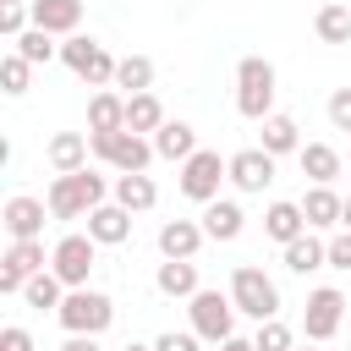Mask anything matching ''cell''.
Wrapping results in <instances>:
<instances>
[{"instance_id":"obj_1","label":"cell","mask_w":351,"mask_h":351,"mask_svg":"<svg viewBox=\"0 0 351 351\" xmlns=\"http://www.w3.org/2000/svg\"><path fill=\"white\" fill-rule=\"evenodd\" d=\"M104 192H110V186H104V176L82 165V170H71V176H55L44 203H49V214H55V219H82V214H93V208L104 203Z\"/></svg>"},{"instance_id":"obj_2","label":"cell","mask_w":351,"mask_h":351,"mask_svg":"<svg viewBox=\"0 0 351 351\" xmlns=\"http://www.w3.org/2000/svg\"><path fill=\"white\" fill-rule=\"evenodd\" d=\"M280 77H274V66L263 60V55H247L241 66H236V110L247 115V121H269L274 115V88Z\"/></svg>"},{"instance_id":"obj_3","label":"cell","mask_w":351,"mask_h":351,"mask_svg":"<svg viewBox=\"0 0 351 351\" xmlns=\"http://www.w3.org/2000/svg\"><path fill=\"white\" fill-rule=\"evenodd\" d=\"M230 302H236V313H247V318H280V285L258 269V263H236V274H230Z\"/></svg>"},{"instance_id":"obj_4","label":"cell","mask_w":351,"mask_h":351,"mask_svg":"<svg viewBox=\"0 0 351 351\" xmlns=\"http://www.w3.org/2000/svg\"><path fill=\"white\" fill-rule=\"evenodd\" d=\"M55 318L66 324V335H104V329L115 324V302H110L104 291L77 285V291H66V302L55 307Z\"/></svg>"},{"instance_id":"obj_5","label":"cell","mask_w":351,"mask_h":351,"mask_svg":"<svg viewBox=\"0 0 351 351\" xmlns=\"http://www.w3.org/2000/svg\"><path fill=\"white\" fill-rule=\"evenodd\" d=\"M88 143H93V154L110 165V170H121V176H137V170H148V159L159 154L143 132H88Z\"/></svg>"},{"instance_id":"obj_6","label":"cell","mask_w":351,"mask_h":351,"mask_svg":"<svg viewBox=\"0 0 351 351\" xmlns=\"http://www.w3.org/2000/svg\"><path fill=\"white\" fill-rule=\"evenodd\" d=\"M60 60H66V66H71V71H77L88 88H110V82H115V66H121V60H115L104 44H93L88 33H66Z\"/></svg>"},{"instance_id":"obj_7","label":"cell","mask_w":351,"mask_h":351,"mask_svg":"<svg viewBox=\"0 0 351 351\" xmlns=\"http://www.w3.org/2000/svg\"><path fill=\"white\" fill-rule=\"evenodd\" d=\"M225 176H230V159H219L214 148H197L192 159H181V192L192 203H214Z\"/></svg>"},{"instance_id":"obj_8","label":"cell","mask_w":351,"mask_h":351,"mask_svg":"<svg viewBox=\"0 0 351 351\" xmlns=\"http://www.w3.org/2000/svg\"><path fill=\"white\" fill-rule=\"evenodd\" d=\"M186 313H192L197 340H214V346H219V340H230V335H236V302H230L225 291H197Z\"/></svg>"},{"instance_id":"obj_9","label":"cell","mask_w":351,"mask_h":351,"mask_svg":"<svg viewBox=\"0 0 351 351\" xmlns=\"http://www.w3.org/2000/svg\"><path fill=\"white\" fill-rule=\"evenodd\" d=\"M93 258H99V241L93 236H60L55 241V252H49V269L66 280V291H77V285H88V274H93Z\"/></svg>"},{"instance_id":"obj_10","label":"cell","mask_w":351,"mask_h":351,"mask_svg":"<svg viewBox=\"0 0 351 351\" xmlns=\"http://www.w3.org/2000/svg\"><path fill=\"white\" fill-rule=\"evenodd\" d=\"M38 269H44V241H38V236H33V241H11L5 258H0V291H5V296H22V285H27Z\"/></svg>"},{"instance_id":"obj_11","label":"cell","mask_w":351,"mask_h":351,"mask_svg":"<svg viewBox=\"0 0 351 351\" xmlns=\"http://www.w3.org/2000/svg\"><path fill=\"white\" fill-rule=\"evenodd\" d=\"M340 318H346V296H340L335 285H318V291L307 296V307H302V329H307V340H335Z\"/></svg>"},{"instance_id":"obj_12","label":"cell","mask_w":351,"mask_h":351,"mask_svg":"<svg viewBox=\"0 0 351 351\" xmlns=\"http://www.w3.org/2000/svg\"><path fill=\"white\" fill-rule=\"evenodd\" d=\"M44 197H27V192H16V197H5V208H0V225H5V236L11 241H33V236H44Z\"/></svg>"},{"instance_id":"obj_13","label":"cell","mask_w":351,"mask_h":351,"mask_svg":"<svg viewBox=\"0 0 351 351\" xmlns=\"http://www.w3.org/2000/svg\"><path fill=\"white\" fill-rule=\"evenodd\" d=\"M230 181H236L241 192H263V186L274 181V154H269V148H241V154H230Z\"/></svg>"},{"instance_id":"obj_14","label":"cell","mask_w":351,"mask_h":351,"mask_svg":"<svg viewBox=\"0 0 351 351\" xmlns=\"http://www.w3.org/2000/svg\"><path fill=\"white\" fill-rule=\"evenodd\" d=\"M88 236H93L99 247H121V241L132 236V208H121V203H99V208L88 214Z\"/></svg>"},{"instance_id":"obj_15","label":"cell","mask_w":351,"mask_h":351,"mask_svg":"<svg viewBox=\"0 0 351 351\" xmlns=\"http://www.w3.org/2000/svg\"><path fill=\"white\" fill-rule=\"evenodd\" d=\"M208 241V230L197 219H165L159 225V252L165 258H197V247Z\"/></svg>"},{"instance_id":"obj_16","label":"cell","mask_w":351,"mask_h":351,"mask_svg":"<svg viewBox=\"0 0 351 351\" xmlns=\"http://www.w3.org/2000/svg\"><path fill=\"white\" fill-rule=\"evenodd\" d=\"M241 225H247L241 203H230V197L203 203V230H208V241H236V236H241Z\"/></svg>"},{"instance_id":"obj_17","label":"cell","mask_w":351,"mask_h":351,"mask_svg":"<svg viewBox=\"0 0 351 351\" xmlns=\"http://www.w3.org/2000/svg\"><path fill=\"white\" fill-rule=\"evenodd\" d=\"M154 285L165 291V296H181V302H192L203 285H197V263L192 258H165L159 263V274H154Z\"/></svg>"},{"instance_id":"obj_18","label":"cell","mask_w":351,"mask_h":351,"mask_svg":"<svg viewBox=\"0 0 351 351\" xmlns=\"http://www.w3.org/2000/svg\"><path fill=\"white\" fill-rule=\"evenodd\" d=\"M285 269H291V274H313V269H329V241H318L313 230H302L296 241H285Z\"/></svg>"},{"instance_id":"obj_19","label":"cell","mask_w":351,"mask_h":351,"mask_svg":"<svg viewBox=\"0 0 351 351\" xmlns=\"http://www.w3.org/2000/svg\"><path fill=\"white\" fill-rule=\"evenodd\" d=\"M88 137L82 132H55L49 137V165H55V176H71V170H82L88 165Z\"/></svg>"},{"instance_id":"obj_20","label":"cell","mask_w":351,"mask_h":351,"mask_svg":"<svg viewBox=\"0 0 351 351\" xmlns=\"http://www.w3.org/2000/svg\"><path fill=\"white\" fill-rule=\"evenodd\" d=\"M33 22H38L44 33H77L82 0H33Z\"/></svg>"},{"instance_id":"obj_21","label":"cell","mask_w":351,"mask_h":351,"mask_svg":"<svg viewBox=\"0 0 351 351\" xmlns=\"http://www.w3.org/2000/svg\"><path fill=\"white\" fill-rule=\"evenodd\" d=\"M154 148H159V159H192L197 154V132L186 126V121H165L159 132H154Z\"/></svg>"},{"instance_id":"obj_22","label":"cell","mask_w":351,"mask_h":351,"mask_svg":"<svg viewBox=\"0 0 351 351\" xmlns=\"http://www.w3.org/2000/svg\"><path fill=\"white\" fill-rule=\"evenodd\" d=\"M340 208H346V197H340L335 186H318V181H313V192L302 197V214H307V225H313V230L340 225Z\"/></svg>"},{"instance_id":"obj_23","label":"cell","mask_w":351,"mask_h":351,"mask_svg":"<svg viewBox=\"0 0 351 351\" xmlns=\"http://www.w3.org/2000/svg\"><path fill=\"white\" fill-rule=\"evenodd\" d=\"M263 230L285 247V241H296L302 230H313L307 225V214H302V203H269V214H263Z\"/></svg>"},{"instance_id":"obj_24","label":"cell","mask_w":351,"mask_h":351,"mask_svg":"<svg viewBox=\"0 0 351 351\" xmlns=\"http://www.w3.org/2000/svg\"><path fill=\"white\" fill-rule=\"evenodd\" d=\"M115 203L132 208V214H143V208L159 203V186L148 181V170H137V176H115Z\"/></svg>"},{"instance_id":"obj_25","label":"cell","mask_w":351,"mask_h":351,"mask_svg":"<svg viewBox=\"0 0 351 351\" xmlns=\"http://www.w3.org/2000/svg\"><path fill=\"white\" fill-rule=\"evenodd\" d=\"M88 132H126V99H121V93H93V104H88Z\"/></svg>"},{"instance_id":"obj_26","label":"cell","mask_w":351,"mask_h":351,"mask_svg":"<svg viewBox=\"0 0 351 351\" xmlns=\"http://www.w3.org/2000/svg\"><path fill=\"white\" fill-rule=\"evenodd\" d=\"M258 148H269L274 159H280V154H302V126H296L291 115H269V121H263V143H258Z\"/></svg>"},{"instance_id":"obj_27","label":"cell","mask_w":351,"mask_h":351,"mask_svg":"<svg viewBox=\"0 0 351 351\" xmlns=\"http://www.w3.org/2000/svg\"><path fill=\"white\" fill-rule=\"evenodd\" d=\"M296 159H302V176H313L318 186H329V181L340 176V154H335L329 143H302Z\"/></svg>"},{"instance_id":"obj_28","label":"cell","mask_w":351,"mask_h":351,"mask_svg":"<svg viewBox=\"0 0 351 351\" xmlns=\"http://www.w3.org/2000/svg\"><path fill=\"white\" fill-rule=\"evenodd\" d=\"M159 126H165V104L154 99V88L132 93L126 99V132H159Z\"/></svg>"},{"instance_id":"obj_29","label":"cell","mask_w":351,"mask_h":351,"mask_svg":"<svg viewBox=\"0 0 351 351\" xmlns=\"http://www.w3.org/2000/svg\"><path fill=\"white\" fill-rule=\"evenodd\" d=\"M22 302H27V307H60V302H66V280H60L55 269H38V274L22 285Z\"/></svg>"},{"instance_id":"obj_30","label":"cell","mask_w":351,"mask_h":351,"mask_svg":"<svg viewBox=\"0 0 351 351\" xmlns=\"http://www.w3.org/2000/svg\"><path fill=\"white\" fill-rule=\"evenodd\" d=\"M11 44H16V55H22V60H33V66H49V60L60 55V44H55V33H44L38 22H33V27L22 33V38H11Z\"/></svg>"},{"instance_id":"obj_31","label":"cell","mask_w":351,"mask_h":351,"mask_svg":"<svg viewBox=\"0 0 351 351\" xmlns=\"http://www.w3.org/2000/svg\"><path fill=\"white\" fill-rule=\"evenodd\" d=\"M115 88H126V99H132V93H148V88H154V60H148V55H126V60L115 66Z\"/></svg>"},{"instance_id":"obj_32","label":"cell","mask_w":351,"mask_h":351,"mask_svg":"<svg viewBox=\"0 0 351 351\" xmlns=\"http://www.w3.org/2000/svg\"><path fill=\"white\" fill-rule=\"evenodd\" d=\"M313 33H318L324 44H351V11H346V5H318Z\"/></svg>"},{"instance_id":"obj_33","label":"cell","mask_w":351,"mask_h":351,"mask_svg":"<svg viewBox=\"0 0 351 351\" xmlns=\"http://www.w3.org/2000/svg\"><path fill=\"white\" fill-rule=\"evenodd\" d=\"M27 77H33V60H22V55L11 49V55L0 60V88L16 99V93H27Z\"/></svg>"},{"instance_id":"obj_34","label":"cell","mask_w":351,"mask_h":351,"mask_svg":"<svg viewBox=\"0 0 351 351\" xmlns=\"http://www.w3.org/2000/svg\"><path fill=\"white\" fill-rule=\"evenodd\" d=\"M27 27H33V0H5L0 5V33L5 38H22Z\"/></svg>"},{"instance_id":"obj_35","label":"cell","mask_w":351,"mask_h":351,"mask_svg":"<svg viewBox=\"0 0 351 351\" xmlns=\"http://www.w3.org/2000/svg\"><path fill=\"white\" fill-rule=\"evenodd\" d=\"M252 340H258V351H296V335H291V324H280V318H263Z\"/></svg>"},{"instance_id":"obj_36","label":"cell","mask_w":351,"mask_h":351,"mask_svg":"<svg viewBox=\"0 0 351 351\" xmlns=\"http://www.w3.org/2000/svg\"><path fill=\"white\" fill-rule=\"evenodd\" d=\"M154 351H197V329H165L154 340Z\"/></svg>"},{"instance_id":"obj_37","label":"cell","mask_w":351,"mask_h":351,"mask_svg":"<svg viewBox=\"0 0 351 351\" xmlns=\"http://www.w3.org/2000/svg\"><path fill=\"white\" fill-rule=\"evenodd\" d=\"M329 269H346V274H351V230L329 236Z\"/></svg>"},{"instance_id":"obj_38","label":"cell","mask_w":351,"mask_h":351,"mask_svg":"<svg viewBox=\"0 0 351 351\" xmlns=\"http://www.w3.org/2000/svg\"><path fill=\"white\" fill-rule=\"evenodd\" d=\"M329 121H335V132H351V88H340L329 99Z\"/></svg>"},{"instance_id":"obj_39","label":"cell","mask_w":351,"mask_h":351,"mask_svg":"<svg viewBox=\"0 0 351 351\" xmlns=\"http://www.w3.org/2000/svg\"><path fill=\"white\" fill-rule=\"evenodd\" d=\"M0 351H33V335H27L22 324H5V329H0Z\"/></svg>"},{"instance_id":"obj_40","label":"cell","mask_w":351,"mask_h":351,"mask_svg":"<svg viewBox=\"0 0 351 351\" xmlns=\"http://www.w3.org/2000/svg\"><path fill=\"white\" fill-rule=\"evenodd\" d=\"M60 351H104V346H99V335H71Z\"/></svg>"},{"instance_id":"obj_41","label":"cell","mask_w":351,"mask_h":351,"mask_svg":"<svg viewBox=\"0 0 351 351\" xmlns=\"http://www.w3.org/2000/svg\"><path fill=\"white\" fill-rule=\"evenodd\" d=\"M219 351H258V340H241V335H230V340H219Z\"/></svg>"},{"instance_id":"obj_42","label":"cell","mask_w":351,"mask_h":351,"mask_svg":"<svg viewBox=\"0 0 351 351\" xmlns=\"http://www.w3.org/2000/svg\"><path fill=\"white\" fill-rule=\"evenodd\" d=\"M340 230H351V197H346V208H340Z\"/></svg>"},{"instance_id":"obj_43","label":"cell","mask_w":351,"mask_h":351,"mask_svg":"<svg viewBox=\"0 0 351 351\" xmlns=\"http://www.w3.org/2000/svg\"><path fill=\"white\" fill-rule=\"evenodd\" d=\"M126 351H154V346H126Z\"/></svg>"},{"instance_id":"obj_44","label":"cell","mask_w":351,"mask_h":351,"mask_svg":"<svg viewBox=\"0 0 351 351\" xmlns=\"http://www.w3.org/2000/svg\"><path fill=\"white\" fill-rule=\"evenodd\" d=\"M296 351H307V346H296Z\"/></svg>"}]
</instances>
